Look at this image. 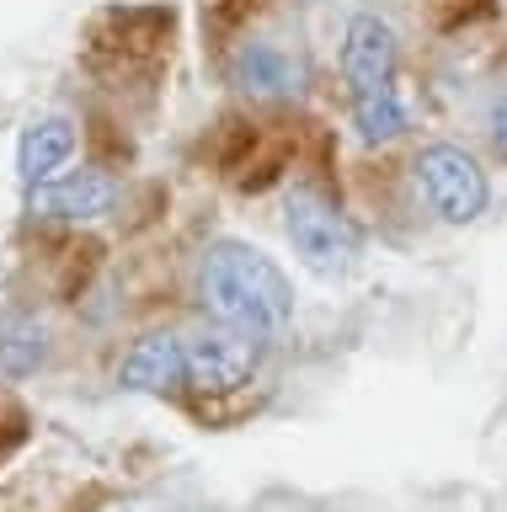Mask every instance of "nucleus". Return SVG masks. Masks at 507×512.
I'll return each instance as SVG.
<instances>
[{
	"label": "nucleus",
	"mask_w": 507,
	"mask_h": 512,
	"mask_svg": "<svg viewBox=\"0 0 507 512\" xmlns=\"http://www.w3.org/2000/svg\"><path fill=\"white\" fill-rule=\"evenodd\" d=\"M118 203V182L107 171H70L59 182L33 187V214L49 219H102Z\"/></svg>",
	"instance_id": "obj_7"
},
{
	"label": "nucleus",
	"mask_w": 507,
	"mask_h": 512,
	"mask_svg": "<svg viewBox=\"0 0 507 512\" xmlns=\"http://www.w3.org/2000/svg\"><path fill=\"white\" fill-rule=\"evenodd\" d=\"M49 358V331L38 326V320H0V374L6 379H27L33 368Z\"/></svg>",
	"instance_id": "obj_10"
},
{
	"label": "nucleus",
	"mask_w": 507,
	"mask_h": 512,
	"mask_svg": "<svg viewBox=\"0 0 507 512\" xmlns=\"http://www.w3.org/2000/svg\"><path fill=\"white\" fill-rule=\"evenodd\" d=\"M70 150H75V128H70V118L49 112V118L27 123V134H22V144H17V171H22V182H27V187L54 182V171L70 160Z\"/></svg>",
	"instance_id": "obj_9"
},
{
	"label": "nucleus",
	"mask_w": 507,
	"mask_h": 512,
	"mask_svg": "<svg viewBox=\"0 0 507 512\" xmlns=\"http://www.w3.org/2000/svg\"><path fill=\"white\" fill-rule=\"evenodd\" d=\"M22 438V416L17 411H6V406H0V454H6V448L11 443H17Z\"/></svg>",
	"instance_id": "obj_13"
},
{
	"label": "nucleus",
	"mask_w": 507,
	"mask_h": 512,
	"mask_svg": "<svg viewBox=\"0 0 507 512\" xmlns=\"http://www.w3.org/2000/svg\"><path fill=\"white\" fill-rule=\"evenodd\" d=\"M395 70H401V43H395L390 22H379L374 11H358L347 22L342 38V80L353 96H379L395 91Z\"/></svg>",
	"instance_id": "obj_5"
},
{
	"label": "nucleus",
	"mask_w": 507,
	"mask_h": 512,
	"mask_svg": "<svg viewBox=\"0 0 507 512\" xmlns=\"http://www.w3.org/2000/svg\"><path fill=\"white\" fill-rule=\"evenodd\" d=\"M118 379L129 384V390H145V395H166L177 390L187 379V342L171 331H155L145 342H134V352L123 358Z\"/></svg>",
	"instance_id": "obj_8"
},
{
	"label": "nucleus",
	"mask_w": 507,
	"mask_h": 512,
	"mask_svg": "<svg viewBox=\"0 0 507 512\" xmlns=\"http://www.w3.org/2000/svg\"><path fill=\"white\" fill-rule=\"evenodd\" d=\"M257 358H262V342L246 331H230V326H203L198 336H187V384L203 395H230L251 384L257 374Z\"/></svg>",
	"instance_id": "obj_4"
},
{
	"label": "nucleus",
	"mask_w": 507,
	"mask_h": 512,
	"mask_svg": "<svg viewBox=\"0 0 507 512\" xmlns=\"http://www.w3.org/2000/svg\"><path fill=\"white\" fill-rule=\"evenodd\" d=\"M417 182H422L427 208L443 224H475L491 203V182H486L481 160L470 150H459V144H427L417 155Z\"/></svg>",
	"instance_id": "obj_3"
},
{
	"label": "nucleus",
	"mask_w": 507,
	"mask_h": 512,
	"mask_svg": "<svg viewBox=\"0 0 507 512\" xmlns=\"http://www.w3.org/2000/svg\"><path fill=\"white\" fill-rule=\"evenodd\" d=\"M353 128L363 144H390L406 134V107L395 91H379V96H353Z\"/></svg>",
	"instance_id": "obj_11"
},
{
	"label": "nucleus",
	"mask_w": 507,
	"mask_h": 512,
	"mask_svg": "<svg viewBox=\"0 0 507 512\" xmlns=\"http://www.w3.org/2000/svg\"><path fill=\"white\" fill-rule=\"evenodd\" d=\"M486 134H491V150L507 160V91L491 96V112H486Z\"/></svg>",
	"instance_id": "obj_12"
},
{
	"label": "nucleus",
	"mask_w": 507,
	"mask_h": 512,
	"mask_svg": "<svg viewBox=\"0 0 507 512\" xmlns=\"http://www.w3.org/2000/svg\"><path fill=\"white\" fill-rule=\"evenodd\" d=\"M305 80H310L305 59L267 38H251L230 54V86H241L257 102H289V96L305 91Z\"/></svg>",
	"instance_id": "obj_6"
},
{
	"label": "nucleus",
	"mask_w": 507,
	"mask_h": 512,
	"mask_svg": "<svg viewBox=\"0 0 507 512\" xmlns=\"http://www.w3.org/2000/svg\"><path fill=\"white\" fill-rule=\"evenodd\" d=\"M198 299L219 326L246 331L267 342V336L289 331L294 320V288L283 267L267 251L246 246V240H219L198 262Z\"/></svg>",
	"instance_id": "obj_1"
},
{
	"label": "nucleus",
	"mask_w": 507,
	"mask_h": 512,
	"mask_svg": "<svg viewBox=\"0 0 507 512\" xmlns=\"http://www.w3.org/2000/svg\"><path fill=\"white\" fill-rule=\"evenodd\" d=\"M283 230H289L294 256L315 272V278L337 283L358 267V230L347 224V214L326 198V192L289 187V198H283Z\"/></svg>",
	"instance_id": "obj_2"
}]
</instances>
